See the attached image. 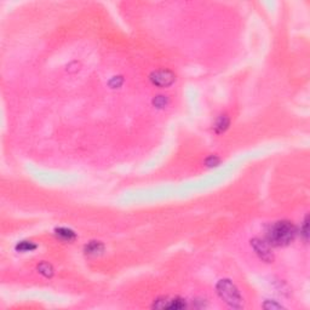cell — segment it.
Returning <instances> with one entry per match:
<instances>
[{
    "label": "cell",
    "mask_w": 310,
    "mask_h": 310,
    "mask_svg": "<svg viewBox=\"0 0 310 310\" xmlns=\"http://www.w3.org/2000/svg\"><path fill=\"white\" fill-rule=\"evenodd\" d=\"M217 293L232 308L239 309L243 307V298L232 281L221 280L217 284Z\"/></svg>",
    "instance_id": "2"
},
{
    "label": "cell",
    "mask_w": 310,
    "mask_h": 310,
    "mask_svg": "<svg viewBox=\"0 0 310 310\" xmlns=\"http://www.w3.org/2000/svg\"><path fill=\"white\" fill-rule=\"evenodd\" d=\"M38 269H39L40 273L44 274L45 276H51V274H52V269H51V266H50L49 264H47V263H43V264H40V266H38Z\"/></svg>",
    "instance_id": "8"
},
{
    "label": "cell",
    "mask_w": 310,
    "mask_h": 310,
    "mask_svg": "<svg viewBox=\"0 0 310 310\" xmlns=\"http://www.w3.org/2000/svg\"><path fill=\"white\" fill-rule=\"evenodd\" d=\"M228 124H229V121H228L227 116H222V118H221L220 120L217 121V125H216V129H217L218 131H224V129L227 128Z\"/></svg>",
    "instance_id": "9"
},
{
    "label": "cell",
    "mask_w": 310,
    "mask_h": 310,
    "mask_svg": "<svg viewBox=\"0 0 310 310\" xmlns=\"http://www.w3.org/2000/svg\"><path fill=\"white\" fill-rule=\"evenodd\" d=\"M184 307L185 303L179 298H162L154 302V308L157 309H182Z\"/></svg>",
    "instance_id": "5"
},
{
    "label": "cell",
    "mask_w": 310,
    "mask_h": 310,
    "mask_svg": "<svg viewBox=\"0 0 310 310\" xmlns=\"http://www.w3.org/2000/svg\"><path fill=\"white\" fill-rule=\"evenodd\" d=\"M57 236H60V238L65 241H70L75 238L74 233L70 232V230H68V229H58Z\"/></svg>",
    "instance_id": "7"
},
{
    "label": "cell",
    "mask_w": 310,
    "mask_h": 310,
    "mask_svg": "<svg viewBox=\"0 0 310 310\" xmlns=\"http://www.w3.org/2000/svg\"><path fill=\"white\" fill-rule=\"evenodd\" d=\"M101 251H102V245H101L100 243H96V241H93L90 245L86 246V252H88L89 255H97Z\"/></svg>",
    "instance_id": "6"
},
{
    "label": "cell",
    "mask_w": 310,
    "mask_h": 310,
    "mask_svg": "<svg viewBox=\"0 0 310 310\" xmlns=\"http://www.w3.org/2000/svg\"><path fill=\"white\" fill-rule=\"evenodd\" d=\"M294 236H296V228L288 221L274 223L266 233V239L273 246L288 245L294 240Z\"/></svg>",
    "instance_id": "1"
},
{
    "label": "cell",
    "mask_w": 310,
    "mask_h": 310,
    "mask_svg": "<svg viewBox=\"0 0 310 310\" xmlns=\"http://www.w3.org/2000/svg\"><path fill=\"white\" fill-rule=\"evenodd\" d=\"M151 79L154 85L164 88V86H169L174 83L175 75L171 72H169V70H157V72L153 73Z\"/></svg>",
    "instance_id": "4"
},
{
    "label": "cell",
    "mask_w": 310,
    "mask_h": 310,
    "mask_svg": "<svg viewBox=\"0 0 310 310\" xmlns=\"http://www.w3.org/2000/svg\"><path fill=\"white\" fill-rule=\"evenodd\" d=\"M251 245H252L253 250H255V252L257 253L258 257L261 258L262 261L268 262V263L274 261L273 253H271L270 248L266 245V243L259 240V239H253V240L251 241Z\"/></svg>",
    "instance_id": "3"
}]
</instances>
